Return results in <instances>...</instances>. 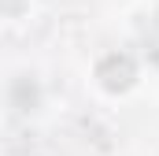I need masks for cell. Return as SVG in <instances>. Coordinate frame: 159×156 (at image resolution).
Here are the masks:
<instances>
[{
    "mask_svg": "<svg viewBox=\"0 0 159 156\" xmlns=\"http://www.w3.org/2000/svg\"><path fill=\"white\" fill-rule=\"evenodd\" d=\"M152 48H156V60H159V19H156V30H152Z\"/></svg>",
    "mask_w": 159,
    "mask_h": 156,
    "instance_id": "cell-1",
    "label": "cell"
}]
</instances>
